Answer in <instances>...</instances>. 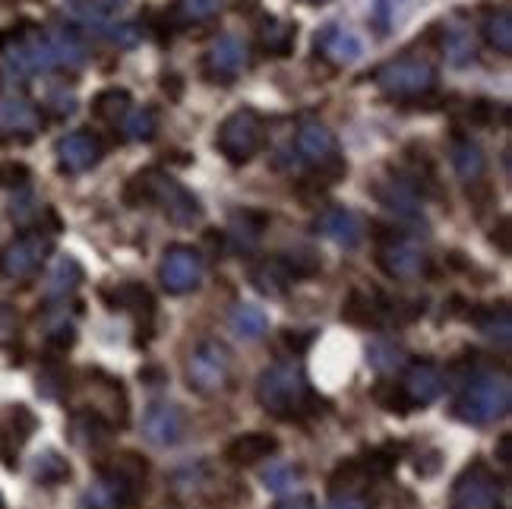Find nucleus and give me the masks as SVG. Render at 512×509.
Wrapping results in <instances>:
<instances>
[{
    "label": "nucleus",
    "instance_id": "42",
    "mask_svg": "<svg viewBox=\"0 0 512 509\" xmlns=\"http://www.w3.org/2000/svg\"><path fill=\"white\" fill-rule=\"evenodd\" d=\"M326 509H373V500L367 494H332Z\"/></svg>",
    "mask_w": 512,
    "mask_h": 509
},
{
    "label": "nucleus",
    "instance_id": "40",
    "mask_svg": "<svg viewBox=\"0 0 512 509\" xmlns=\"http://www.w3.org/2000/svg\"><path fill=\"white\" fill-rule=\"evenodd\" d=\"M301 478V468H294V465H269L266 472H263V484L269 487V491H288V487H294Z\"/></svg>",
    "mask_w": 512,
    "mask_h": 509
},
{
    "label": "nucleus",
    "instance_id": "17",
    "mask_svg": "<svg viewBox=\"0 0 512 509\" xmlns=\"http://www.w3.org/2000/svg\"><path fill=\"white\" fill-rule=\"evenodd\" d=\"M57 159H61V168H67L73 174H83V171L95 168L98 159H102V143L86 130L67 133L64 140L57 143Z\"/></svg>",
    "mask_w": 512,
    "mask_h": 509
},
{
    "label": "nucleus",
    "instance_id": "36",
    "mask_svg": "<svg viewBox=\"0 0 512 509\" xmlns=\"http://www.w3.org/2000/svg\"><path fill=\"white\" fill-rule=\"evenodd\" d=\"M124 7H127V0H83V4H76V13H80L83 23L98 29V26L111 23Z\"/></svg>",
    "mask_w": 512,
    "mask_h": 509
},
{
    "label": "nucleus",
    "instance_id": "46",
    "mask_svg": "<svg viewBox=\"0 0 512 509\" xmlns=\"http://www.w3.org/2000/svg\"><path fill=\"white\" fill-rule=\"evenodd\" d=\"M10 212H13V219H16V222H29L38 209H35L32 197H19V200H13V209H10Z\"/></svg>",
    "mask_w": 512,
    "mask_h": 509
},
{
    "label": "nucleus",
    "instance_id": "8",
    "mask_svg": "<svg viewBox=\"0 0 512 509\" xmlns=\"http://www.w3.org/2000/svg\"><path fill=\"white\" fill-rule=\"evenodd\" d=\"M51 253V238L42 231H26L13 238L4 250H0V276L10 282H23L32 272L45 263Z\"/></svg>",
    "mask_w": 512,
    "mask_h": 509
},
{
    "label": "nucleus",
    "instance_id": "13",
    "mask_svg": "<svg viewBox=\"0 0 512 509\" xmlns=\"http://www.w3.org/2000/svg\"><path fill=\"white\" fill-rule=\"evenodd\" d=\"M38 418L26 405H7L0 411V462L4 468H16L23 446L32 440Z\"/></svg>",
    "mask_w": 512,
    "mask_h": 509
},
{
    "label": "nucleus",
    "instance_id": "29",
    "mask_svg": "<svg viewBox=\"0 0 512 509\" xmlns=\"http://www.w3.org/2000/svg\"><path fill=\"white\" fill-rule=\"evenodd\" d=\"M105 298L114 310H130V313H152L155 301L152 295L143 288V285H136V282H124V285H117L111 291H105Z\"/></svg>",
    "mask_w": 512,
    "mask_h": 509
},
{
    "label": "nucleus",
    "instance_id": "47",
    "mask_svg": "<svg viewBox=\"0 0 512 509\" xmlns=\"http://www.w3.org/2000/svg\"><path fill=\"white\" fill-rule=\"evenodd\" d=\"M73 326H57V329H51V336H48V342L51 345H57V348H70L73 345Z\"/></svg>",
    "mask_w": 512,
    "mask_h": 509
},
{
    "label": "nucleus",
    "instance_id": "38",
    "mask_svg": "<svg viewBox=\"0 0 512 509\" xmlns=\"http://www.w3.org/2000/svg\"><path fill=\"white\" fill-rule=\"evenodd\" d=\"M367 361L373 370H380V374H386V370H396L402 367V348L399 345H392V342H373L367 348Z\"/></svg>",
    "mask_w": 512,
    "mask_h": 509
},
{
    "label": "nucleus",
    "instance_id": "12",
    "mask_svg": "<svg viewBox=\"0 0 512 509\" xmlns=\"http://www.w3.org/2000/svg\"><path fill=\"white\" fill-rule=\"evenodd\" d=\"M377 263L389 279H421L427 272V253L411 238H389L377 250Z\"/></svg>",
    "mask_w": 512,
    "mask_h": 509
},
{
    "label": "nucleus",
    "instance_id": "50",
    "mask_svg": "<svg viewBox=\"0 0 512 509\" xmlns=\"http://www.w3.org/2000/svg\"><path fill=\"white\" fill-rule=\"evenodd\" d=\"M301 4H310V7H320V4H329V0H301Z\"/></svg>",
    "mask_w": 512,
    "mask_h": 509
},
{
    "label": "nucleus",
    "instance_id": "44",
    "mask_svg": "<svg viewBox=\"0 0 512 509\" xmlns=\"http://www.w3.org/2000/svg\"><path fill=\"white\" fill-rule=\"evenodd\" d=\"M0 178H4L10 187H26V181H29V168H26V165H7V168H0Z\"/></svg>",
    "mask_w": 512,
    "mask_h": 509
},
{
    "label": "nucleus",
    "instance_id": "33",
    "mask_svg": "<svg viewBox=\"0 0 512 509\" xmlns=\"http://www.w3.org/2000/svg\"><path fill=\"white\" fill-rule=\"evenodd\" d=\"M32 478L38 484H61L70 478V465L61 453H54V449H48V453H38L35 462H32Z\"/></svg>",
    "mask_w": 512,
    "mask_h": 509
},
{
    "label": "nucleus",
    "instance_id": "10",
    "mask_svg": "<svg viewBox=\"0 0 512 509\" xmlns=\"http://www.w3.org/2000/svg\"><path fill=\"white\" fill-rule=\"evenodd\" d=\"M298 152L304 155V159L310 165H317L329 184H336V178H342V174L348 171V165L339 159V143L336 136H332L329 127L323 124H304L301 133H298Z\"/></svg>",
    "mask_w": 512,
    "mask_h": 509
},
{
    "label": "nucleus",
    "instance_id": "14",
    "mask_svg": "<svg viewBox=\"0 0 512 509\" xmlns=\"http://www.w3.org/2000/svg\"><path fill=\"white\" fill-rule=\"evenodd\" d=\"M206 73L212 80H222V83H231L234 76H238L244 67H247V45L241 42L238 35H222L215 38L206 51V61H203Z\"/></svg>",
    "mask_w": 512,
    "mask_h": 509
},
{
    "label": "nucleus",
    "instance_id": "20",
    "mask_svg": "<svg viewBox=\"0 0 512 509\" xmlns=\"http://www.w3.org/2000/svg\"><path fill=\"white\" fill-rule=\"evenodd\" d=\"M266 228H269V215L266 212H256V209L234 212L231 222H228L231 247L238 250V253H253L256 247H260Z\"/></svg>",
    "mask_w": 512,
    "mask_h": 509
},
{
    "label": "nucleus",
    "instance_id": "34",
    "mask_svg": "<svg viewBox=\"0 0 512 509\" xmlns=\"http://www.w3.org/2000/svg\"><path fill=\"white\" fill-rule=\"evenodd\" d=\"M121 127H124V136L133 143H146L155 136L159 130V117H155L152 108H136V111H127L121 117Z\"/></svg>",
    "mask_w": 512,
    "mask_h": 509
},
{
    "label": "nucleus",
    "instance_id": "48",
    "mask_svg": "<svg viewBox=\"0 0 512 509\" xmlns=\"http://www.w3.org/2000/svg\"><path fill=\"white\" fill-rule=\"evenodd\" d=\"M13 326H16V313L7 304H0V336H4V332L13 329Z\"/></svg>",
    "mask_w": 512,
    "mask_h": 509
},
{
    "label": "nucleus",
    "instance_id": "51",
    "mask_svg": "<svg viewBox=\"0 0 512 509\" xmlns=\"http://www.w3.org/2000/svg\"><path fill=\"white\" fill-rule=\"evenodd\" d=\"M0 509H4V503H0Z\"/></svg>",
    "mask_w": 512,
    "mask_h": 509
},
{
    "label": "nucleus",
    "instance_id": "6",
    "mask_svg": "<svg viewBox=\"0 0 512 509\" xmlns=\"http://www.w3.org/2000/svg\"><path fill=\"white\" fill-rule=\"evenodd\" d=\"M373 80L389 99H421L437 86V70L421 57H399V61L383 64Z\"/></svg>",
    "mask_w": 512,
    "mask_h": 509
},
{
    "label": "nucleus",
    "instance_id": "3",
    "mask_svg": "<svg viewBox=\"0 0 512 509\" xmlns=\"http://www.w3.org/2000/svg\"><path fill=\"white\" fill-rule=\"evenodd\" d=\"M149 468L140 456L121 453L111 462L98 468V484L92 487V500L102 509H127L140 500L143 487H146Z\"/></svg>",
    "mask_w": 512,
    "mask_h": 509
},
{
    "label": "nucleus",
    "instance_id": "1",
    "mask_svg": "<svg viewBox=\"0 0 512 509\" xmlns=\"http://www.w3.org/2000/svg\"><path fill=\"white\" fill-rule=\"evenodd\" d=\"M256 402H260L269 415L285 418V421L317 415V411H323V405H326L310 389L304 367L294 361H282V364H272L269 370H263L260 380H256Z\"/></svg>",
    "mask_w": 512,
    "mask_h": 509
},
{
    "label": "nucleus",
    "instance_id": "4",
    "mask_svg": "<svg viewBox=\"0 0 512 509\" xmlns=\"http://www.w3.org/2000/svg\"><path fill=\"white\" fill-rule=\"evenodd\" d=\"M465 393L456 402V418L465 424H494L509 415L512 405V389L503 374H478L465 380Z\"/></svg>",
    "mask_w": 512,
    "mask_h": 509
},
{
    "label": "nucleus",
    "instance_id": "31",
    "mask_svg": "<svg viewBox=\"0 0 512 509\" xmlns=\"http://www.w3.org/2000/svg\"><path fill=\"white\" fill-rule=\"evenodd\" d=\"M127 111H130V92L127 89H105V92H98L95 102H92V114L105 124H117Z\"/></svg>",
    "mask_w": 512,
    "mask_h": 509
},
{
    "label": "nucleus",
    "instance_id": "25",
    "mask_svg": "<svg viewBox=\"0 0 512 509\" xmlns=\"http://www.w3.org/2000/svg\"><path fill=\"white\" fill-rule=\"evenodd\" d=\"M250 282H253L256 291H263V295L282 298L285 291L291 288L294 276L288 272V266H285L282 257H266V260H260V263L250 269Z\"/></svg>",
    "mask_w": 512,
    "mask_h": 509
},
{
    "label": "nucleus",
    "instance_id": "37",
    "mask_svg": "<svg viewBox=\"0 0 512 509\" xmlns=\"http://www.w3.org/2000/svg\"><path fill=\"white\" fill-rule=\"evenodd\" d=\"M222 0H177L174 7V16L181 19V23H203V19H212L219 13Z\"/></svg>",
    "mask_w": 512,
    "mask_h": 509
},
{
    "label": "nucleus",
    "instance_id": "15",
    "mask_svg": "<svg viewBox=\"0 0 512 509\" xmlns=\"http://www.w3.org/2000/svg\"><path fill=\"white\" fill-rule=\"evenodd\" d=\"M399 389H402L408 408H424V405H430L433 399L443 393V374H440V367L430 364V361H415V364L405 370Z\"/></svg>",
    "mask_w": 512,
    "mask_h": 509
},
{
    "label": "nucleus",
    "instance_id": "28",
    "mask_svg": "<svg viewBox=\"0 0 512 509\" xmlns=\"http://www.w3.org/2000/svg\"><path fill=\"white\" fill-rule=\"evenodd\" d=\"M80 282H83V266L76 263L73 257H61L54 266H51V272H48V285H45V291H48V298H67V295H73L76 288H80Z\"/></svg>",
    "mask_w": 512,
    "mask_h": 509
},
{
    "label": "nucleus",
    "instance_id": "45",
    "mask_svg": "<svg viewBox=\"0 0 512 509\" xmlns=\"http://www.w3.org/2000/svg\"><path fill=\"white\" fill-rule=\"evenodd\" d=\"M272 509H317V503H313V497H307V494H291L275 503Z\"/></svg>",
    "mask_w": 512,
    "mask_h": 509
},
{
    "label": "nucleus",
    "instance_id": "19",
    "mask_svg": "<svg viewBox=\"0 0 512 509\" xmlns=\"http://www.w3.org/2000/svg\"><path fill=\"white\" fill-rule=\"evenodd\" d=\"M317 51H323V57H329L332 64L348 67L354 61H361L364 45H361V38L354 35L351 29H345V26H326L317 35Z\"/></svg>",
    "mask_w": 512,
    "mask_h": 509
},
{
    "label": "nucleus",
    "instance_id": "7",
    "mask_svg": "<svg viewBox=\"0 0 512 509\" xmlns=\"http://www.w3.org/2000/svg\"><path fill=\"white\" fill-rule=\"evenodd\" d=\"M228 377H231V355L222 342L206 339L190 351L187 383H190L193 393H203V396L219 393V389L228 383Z\"/></svg>",
    "mask_w": 512,
    "mask_h": 509
},
{
    "label": "nucleus",
    "instance_id": "32",
    "mask_svg": "<svg viewBox=\"0 0 512 509\" xmlns=\"http://www.w3.org/2000/svg\"><path fill=\"white\" fill-rule=\"evenodd\" d=\"M478 329L490 342H500V345H509V332H512V313L506 304H494L487 307L481 317H478Z\"/></svg>",
    "mask_w": 512,
    "mask_h": 509
},
{
    "label": "nucleus",
    "instance_id": "18",
    "mask_svg": "<svg viewBox=\"0 0 512 509\" xmlns=\"http://www.w3.org/2000/svg\"><path fill=\"white\" fill-rule=\"evenodd\" d=\"M143 430H146V440L155 443V446H174L184 434V415L177 405H168V402H159L146 411V421H143Z\"/></svg>",
    "mask_w": 512,
    "mask_h": 509
},
{
    "label": "nucleus",
    "instance_id": "39",
    "mask_svg": "<svg viewBox=\"0 0 512 509\" xmlns=\"http://www.w3.org/2000/svg\"><path fill=\"white\" fill-rule=\"evenodd\" d=\"M279 257L285 260L288 272L294 276V282L298 279H310L320 272V257H313L310 250H294V253H279Z\"/></svg>",
    "mask_w": 512,
    "mask_h": 509
},
{
    "label": "nucleus",
    "instance_id": "24",
    "mask_svg": "<svg viewBox=\"0 0 512 509\" xmlns=\"http://www.w3.org/2000/svg\"><path fill=\"white\" fill-rule=\"evenodd\" d=\"M449 152H452V168H456V174L462 181L475 184V181L484 178V171H487L484 152H481V146L475 140H471V136L456 133V136H452V149Z\"/></svg>",
    "mask_w": 512,
    "mask_h": 509
},
{
    "label": "nucleus",
    "instance_id": "16",
    "mask_svg": "<svg viewBox=\"0 0 512 509\" xmlns=\"http://www.w3.org/2000/svg\"><path fill=\"white\" fill-rule=\"evenodd\" d=\"M317 231L323 234L326 241L339 244V247H358L364 241V219L354 209L345 206H332L323 209L320 219H317Z\"/></svg>",
    "mask_w": 512,
    "mask_h": 509
},
{
    "label": "nucleus",
    "instance_id": "5",
    "mask_svg": "<svg viewBox=\"0 0 512 509\" xmlns=\"http://www.w3.org/2000/svg\"><path fill=\"white\" fill-rule=\"evenodd\" d=\"M263 136H266V124H263L260 111L238 108L222 121L219 136H215V146H219V152L228 162L244 165L263 149Z\"/></svg>",
    "mask_w": 512,
    "mask_h": 509
},
{
    "label": "nucleus",
    "instance_id": "11",
    "mask_svg": "<svg viewBox=\"0 0 512 509\" xmlns=\"http://www.w3.org/2000/svg\"><path fill=\"white\" fill-rule=\"evenodd\" d=\"M162 288L168 295H187L203 279V257L200 250H193L187 244H177L165 253L162 269H159Z\"/></svg>",
    "mask_w": 512,
    "mask_h": 509
},
{
    "label": "nucleus",
    "instance_id": "41",
    "mask_svg": "<svg viewBox=\"0 0 512 509\" xmlns=\"http://www.w3.org/2000/svg\"><path fill=\"white\" fill-rule=\"evenodd\" d=\"M373 399H377L386 411H392V415H408V411H411L399 383H380L377 389H373Z\"/></svg>",
    "mask_w": 512,
    "mask_h": 509
},
{
    "label": "nucleus",
    "instance_id": "35",
    "mask_svg": "<svg viewBox=\"0 0 512 509\" xmlns=\"http://www.w3.org/2000/svg\"><path fill=\"white\" fill-rule=\"evenodd\" d=\"M484 38H487L490 48H497V54H512V16L506 7L487 16Z\"/></svg>",
    "mask_w": 512,
    "mask_h": 509
},
{
    "label": "nucleus",
    "instance_id": "2",
    "mask_svg": "<svg viewBox=\"0 0 512 509\" xmlns=\"http://www.w3.org/2000/svg\"><path fill=\"white\" fill-rule=\"evenodd\" d=\"M124 203L133 209L152 206V203L162 206V212L174 225H193V222H200V215H203L200 200H196L184 184H177L159 168L136 171L124 187Z\"/></svg>",
    "mask_w": 512,
    "mask_h": 509
},
{
    "label": "nucleus",
    "instance_id": "43",
    "mask_svg": "<svg viewBox=\"0 0 512 509\" xmlns=\"http://www.w3.org/2000/svg\"><path fill=\"white\" fill-rule=\"evenodd\" d=\"M98 32H102L108 42H114V45H133L136 38H140V32H136L133 26H114V23L98 26Z\"/></svg>",
    "mask_w": 512,
    "mask_h": 509
},
{
    "label": "nucleus",
    "instance_id": "23",
    "mask_svg": "<svg viewBox=\"0 0 512 509\" xmlns=\"http://www.w3.org/2000/svg\"><path fill=\"white\" fill-rule=\"evenodd\" d=\"M38 127H42V114H38L35 105H29L23 99L0 102V133L23 136V140H29V136L38 133Z\"/></svg>",
    "mask_w": 512,
    "mask_h": 509
},
{
    "label": "nucleus",
    "instance_id": "26",
    "mask_svg": "<svg viewBox=\"0 0 512 509\" xmlns=\"http://www.w3.org/2000/svg\"><path fill=\"white\" fill-rule=\"evenodd\" d=\"M294 42H298V26L288 23V19L269 16L263 19L260 29V45L272 54V57H288L294 51Z\"/></svg>",
    "mask_w": 512,
    "mask_h": 509
},
{
    "label": "nucleus",
    "instance_id": "27",
    "mask_svg": "<svg viewBox=\"0 0 512 509\" xmlns=\"http://www.w3.org/2000/svg\"><path fill=\"white\" fill-rule=\"evenodd\" d=\"M48 45L57 67H80L86 61V45L73 29H48Z\"/></svg>",
    "mask_w": 512,
    "mask_h": 509
},
{
    "label": "nucleus",
    "instance_id": "49",
    "mask_svg": "<svg viewBox=\"0 0 512 509\" xmlns=\"http://www.w3.org/2000/svg\"><path fill=\"white\" fill-rule=\"evenodd\" d=\"M509 443H512V437L503 434V437H500V462H503V465H509V459H512V456H509Z\"/></svg>",
    "mask_w": 512,
    "mask_h": 509
},
{
    "label": "nucleus",
    "instance_id": "9",
    "mask_svg": "<svg viewBox=\"0 0 512 509\" xmlns=\"http://www.w3.org/2000/svg\"><path fill=\"white\" fill-rule=\"evenodd\" d=\"M452 509H500V481L494 472L475 462L452 484Z\"/></svg>",
    "mask_w": 512,
    "mask_h": 509
},
{
    "label": "nucleus",
    "instance_id": "21",
    "mask_svg": "<svg viewBox=\"0 0 512 509\" xmlns=\"http://www.w3.org/2000/svg\"><path fill=\"white\" fill-rule=\"evenodd\" d=\"M275 449H279V440L272 434H263V430H250V434H241L234 437L225 449V459L231 465H256L269 456H275Z\"/></svg>",
    "mask_w": 512,
    "mask_h": 509
},
{
    "label": "nucleus",
    "instance_id": "22",
    "mask_svg": "<svg viewBox=\"0 0 512 509\" xmlns=\"http://www.w3.org/2000/svg\"><path fill=\"white\" fill-rule=\"evenodd\" d=\"M373 197H377L389 212H396L399 219H421V200H418V190L411 187L408 181H383L373 187Z\"/></svg>",
    "mask_w": 512,
    "mask_h": 509
},
{
    "label": "nucleus",
    "instance_id": "30",
    "mask_svg": "<svg viewBox=\"0 0 512 509\" xmlns=\"http://www.w3.org/2000/svg\"><path fill=\"white\" fill-rule=\"evenodd\" d=\"M266 326H269L266 313L260 307H253V304H241V307H234V313H231V332L238 339H247V342L260 339L266 332Z\"/></svg>",
    "mask_w": 512,
    "mask_h": 509
}]
</instances>
